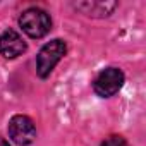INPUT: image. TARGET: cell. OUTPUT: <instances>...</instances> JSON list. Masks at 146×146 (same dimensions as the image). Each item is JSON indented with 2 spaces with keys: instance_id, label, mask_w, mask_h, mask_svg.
Segmentation results:
<instances>
[{
  "instance_id": "1",
  "label": "cell",
  "mask_w": 146,
  "mask_h": 146,
  "mask_svg": "<svg viewBox=\"0 0 146 146\" xmlns=\"http://www.w3.org/2000/svg\"><path fill=\"white\" fill-rule=\"evenodd\" d=\"M19 26L29 38H43L52 29V19L50 16L40 9V7H29L26 9L19 17Z\"/></svg>"
},
{
  "instance_id": "2",
  "label": "cell",
  "mask_w": 146,
  "mask_h": 146,
  "mask_svg": "<svg viewBox=\"0 0 146 146\" xmlns=\"http://www.w3.org/2000/svg\"><path fill=\"white\" fill-rule=\"evenodd\" d=\"M67 52V45L62 40H52L50 43L43 45L38 57H36V70L40 78H48L53 67L62 60Z\"/></svg>"
},
{
  "instance_id": "3",
  "label": "cell",
  "mask_w": 146,
  "mask_h": 146,
  "mask_svg": "<svg viewBox=\"0 0 146 146\" xmlns=\"http://www.w3.org/2000/svg\"><path fill=\"white\" fill-rule=\"evenodd\" d=\"M124 84V72L117 67H107L95 78L93 90L102 98L113 96Z\"/></svg>"
},
{
  "instance_id": "4",
  "label": "cell",
  "mask_w": 146,
  "mask_h": 146,
  "mask_svg": "<svg viewBox=\"0 0 146 146\" xmlns=\"http://www.w3.org/2000/svg\"><path fill=\"white\" fill-rule=\"evenodd\" d=\"M9 136L19 146H28L36 139L35 122L28 115H14L9 120Z\"/></svg>"
},
{
  "instance_id": "5",
  "label": "cell",
  "mask_w": 146,
  "mask_h": 146,
  "mask_svg": "<svg viewBox=\"0 0 146 146\" xmlns=\"http://www.w3.org/2000/svg\"><path fill=\"white\" fill-rule=\"evenodd\" d=\"M26 48V41L14 29H7L0 36V55H4L5 58H16L23 55Z\"/></svg>"
},
{
  "instance_id": "6",
  "label": "cell",
  "mask_w": 146,
  "mask_h": 146,
  "mask_svg": "<svg viewBox=\"0 0 146 146\" xmlns=\"http://www.w3.org/2000/svg\"><path fill=\"white\" fill-rule=\"evenodd\" d=\"M79 11H83L84 14L88 16H108L115 7L117 4L115 2H84V4H78L76 5Z\"/></svg>"
},
{
  "instance_id": "7",
  "label": "cell",
  "mask_w": 146,
  "mask_h": 146,
  "mask_svg": "<svg viewBox=\"0 0 146 146\" xmlns=\"http://www.w3.org/2000/svg\"><path fill=\"white\" fill-rule=\"evenodd\" d=\"M102 146H129V144H127V141L122 136H108L102 143Z\"/></svg>"
},
{
  "instance_id": "8",
  "label": "cell",
  "mask_w": 146,
  "mask_h": 146,
  "mask_svg": "<svg viewBox=\"0 0 146 146\" xmlns=\"http://www.w3.org/2000/svg\"><path fill=\"white\" fill-rule=\"evenodd\" d=\"M0 146H11V144H9V141H7V139L0 137Z\"/></svg>"
}]
</instances>
